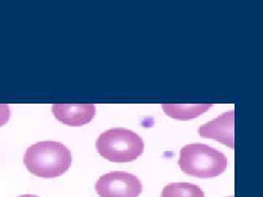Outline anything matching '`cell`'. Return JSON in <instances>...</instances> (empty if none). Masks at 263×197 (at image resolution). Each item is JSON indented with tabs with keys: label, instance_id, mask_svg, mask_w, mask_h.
<instances>
[{
	"label": "cell",
	"instance_id": "6da1fadb",
	"mask_svg": "<svg viewBox=\"0 0 263 197\" xmlns=\"http://www.w3.org/2000/svg\"><path fill=\"white\" fill-rule=\"evenodd\" d=\"M72 161L69 148L57 141L37 142L27 148L24 157L29 172L45 179L62 175L70 168Z\"/></svg>",
	"mask_w": 263,
	"mask_h": 197
},
{
	"label": "cell",
	"instance_id": "7a4b0ae2",
	"mask_svg": "<svg viewBox=\"0 0 263 197\" xmlns=\"http://www.w3.org/2000/svg\"><path fill=\"white\" fill-rule=\"evenodd\" d=\"M178 162L183 172L202 179L219 176L228 167V159L224 153L198 143L183 147Z\"/></svg>",
	"mask_w": 263,
	"mask_h": 197
},
{
	"label": "cell",
	"instance_id": "3957f363",
	"mask_svg": "<svg viewBox=\"0 0 263 197\" xmlns=\"http://www.w3.org/2000/svg\"><path fill=\"white\" fill-rule=\"evenodd\" d=\"M144 142L134 131L124 128H113L98 136L96 148L105 160L125 163L137 160L144 150Z\"/></svg>",
	"mask_w": 263,
	"mask_h": 197
},
{
	"label": "cell",
	"instance_id": "277c9868",
	"mask_svg": "<svg viewBox=\"0 0 263 197\" xmlns=\"http://www.w3.org/2000/svg\"><path fill=\"white\" fill-rule=\"evenodd\" d=\"M143 189L141 181L134 174L114 171L97 181L95 190L100 197H138Z\"/></svg>",
	"mask_w": 263,
	"mask_h": 197
},
{
	"label": "cell",
	"instance_id": "5b68a950",
	"mask_svg": "<svg viewBox=\"0 0 263 197\" xmlns=\"http://www.w3.org/2000/svg\"><path fill=\"white\" fill-rule=\"evenodd\" d=\"M234 110L221 114L216 119L199 128L198 132L202 137L210 138L234 148Z\"/></svg>",
	"mask_w": 263,
	"mask_h": 197
},
{
	"label": "cell",
	"instance_id": "8992f818",
	"mask_svg": "<svg viewBox=\"0 0 263 197\" xmlns=\"http://www.w3.org/2000/svg\"><path fill=\"white\" fill-rule=\"evenodd\" d=\"M52 112L55 117L66 125L81 127L94 119L96 107L92 104H54Z\"/></svg>",
	"mask_w": 263,
	"mask_h": 197
},
{
	"label": "cell",
	"instance_id": "52a82bcc",
	"mask_svg": "<svg viewBox=\"0 0 263 197\" xmlns=\"http://www.w3.org/2000/svg\"><path fill=\"white\" fill-rule=\"evenodd\" d=\"M211 104H194V105H179V104H163L162 105L164 113L168 116L180 121H187L200 116L212 107Z\"/></svg>",
	"mask_w": 263,
	"mask_h": 197
},
{
	"label": "cell",
	"instance_id": "ba28073f",
	"mask_svg": "<svg viewBox=\"0 0 263 197\" xmlns=\"http://www.w3.org/2000/svg\"><path fill=\"white\" fill-rule=\"evenodd\" d=\"M161 197H204L201 188L191 183L179 182L167 184Z\"/></svg>",
	"mask_w": 263,
	"mask_h": 197
},
{
	"label": "cell",
	"instance_id": "9c48e42d",
	"mask_svg": "<svg viewBox=\"0 0 263 197\" xmlns=\"http://www.w3.org/2000/svg\"><path fill=\"white\" fill-rule=\"evenodd\" d=\"M10 110L7 104H0V127L5 125L9 121Z\"/></svg>",
	"mask_w": 263,
	"mask_h": 197
},
{
	"label": "cell",
	"instance_id": "30bf717a",
	"mask_svg": "<svg viewBox=\"0 0 263 197\" xmlns=\"http://www.w3.org/2000/svg\"><path fill=\"white\" fill-rule=\"evenodd\" d=\"M18 197H40L36 196V195L34 194H24V195H21V196H19Z\"/></svg>",
	"mask_w": 263,
	"mask_h": 197
},
{
	"label": "cell",
	"instance_id": "8fae6325",
	"mask_svg": "<svg viewBox=\"0 0 263 197\" xmlns=\"http://www.w3.org/2000/svg\"><path fill=\"white\" fill-rule=\"evenodd\" d=\"M228 197H233V196H228Z\"/></svg>",
	"mask_w": 263,
	"mask_h": 197
}]
</instances>
